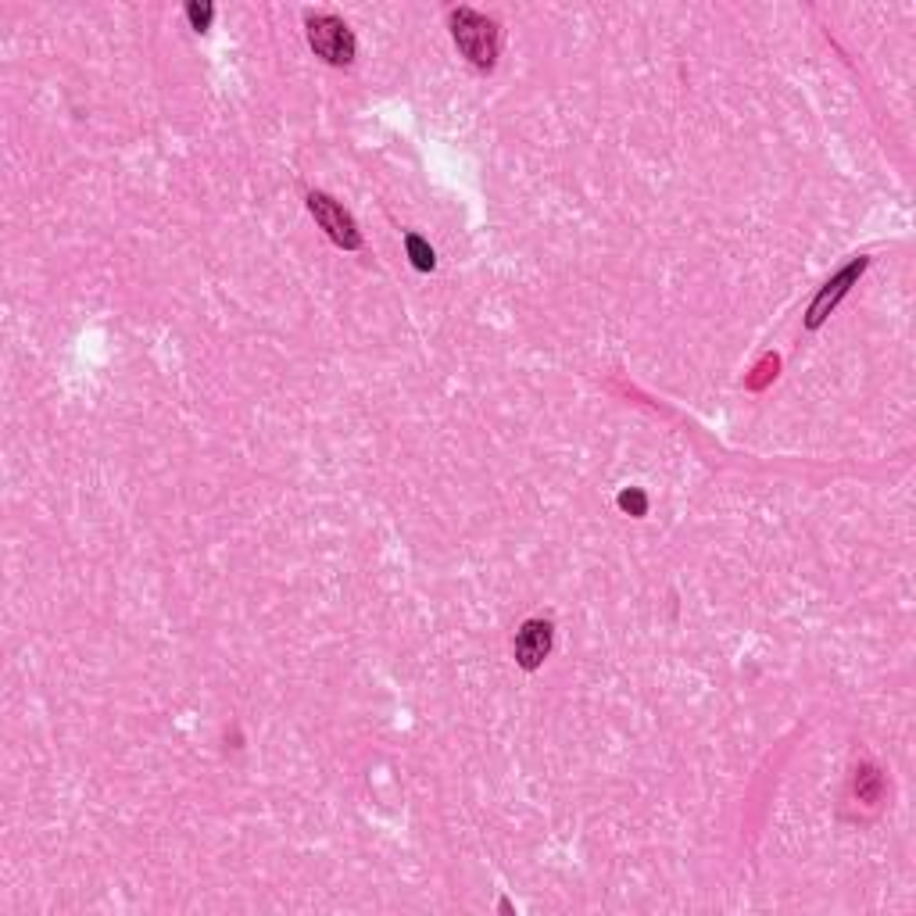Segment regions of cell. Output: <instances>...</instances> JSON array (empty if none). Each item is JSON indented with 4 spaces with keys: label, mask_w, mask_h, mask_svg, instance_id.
Here are the masks:
<instances>
[{
    "label": "cell",
    "mask_w": 916,
    "mask_h": 916,
    "mask_svg": "<svg viewBox=\"0 0 916 916\" xmlns=\"http://www.w3.org/2000/svg\"><path fill=\"white\" fill-rule=\"evenodd\" d=\"M451 36H455L458 51L469 58V65L494 68L498 47H501V33H498V26H494V18L480 15V11H473V8H458V11H451Z\"/></svg>",
    "instance_id": "1"
},
{
    "label": "cell",
    "mask_w": 916,
    "mask_h": 916,
    "mask_svg": "<svg viewBox=\"0 0 916 916\" xmlns=\"http://www.w3.org/2000/svg\"><path fill=\"white\" fill-rule=\"evenodd\" d=\"M308 29V43L312 51L326 61V65H351L355 61V33L348 29V22H340L337 15H308L305 22Z\"/></svg>",
    "instance_id": "2"
},
{
    "label": "cell",
    "mask_w": 916,
    "mask_h": 916,
    "mask_svg": "<svg viewBox=\"0 0 916 916\" xmlns=\"http://www.w3.org/2000/svg\"><path fill=\"white\" fill-rule=\"evenodd\" d=\"M308 212L315 215V222L326 229V237L333 240L337 247H344V251H358L362 247V233H358V222L351 219V212H344V204H337L330 194H323V190H312V194L305 197Z\"/></svg>",
    "instance_id": "3"
},
{
    "label": "cell",
    "mask_w": 916,
    "mask_h": 916,
    "mask_svg": "<svg viewBox=\"0 0 916 916\" xmlns=\"http://www.w3.org/2000/svg\"><path fill=\"white\" fill-rule=\"evenodd\" d=\"M866 265H870V262H866V258L859 255V258H852V262L845 265V269H841L838 276H834V280L823 283V290L813 297V305H809V312H806V326H809V330H820V326L827 323V315H831L834 308H838L841 297L849 294L852 283H856L859 276L866 272Z\"/></svg>",
    "instance_id": "4"
},
{
    "label": "cell",
    "mask_w": 916,
    "mask_h": 916,
    "mask_svg": "<svg viewBox=\"0 0 916 916\" xmlns=\"http://www.w3.org/2000/svg\"><path fill=\"white\" fill-rule=\"evenodd\" d=\"M552 652V623L548 620H526L516 634V645H512V655L523 670L534 673L544 659Z\"/></svg>",
    "instance_id": "5"
},
{
    "label": "cell",
    "mask_w": 916,
    "mask_h": 916,
    "mask_svg": "<svg viewBox=\"0 0 916 916\" xmlns=\"http://www.w3.org/2000/svg\"><path fill=\"white\" fill-rule=\"evenodd\" d=\"M856 798L866 806H877L884 798V773L877 766H859L856 770Z\"/></svg>",
    "instance_id": "6"
},
{
    "label": "cell",
    "mask_w": 916,
    "mask_h": 916,
    "mask_svg": "<svg viewBox=\"0 0 916 916\" xmlns=\"http://www.w3.org/2000/svg\"><path fill=\"white\" fill-rule=\"evenodd\" d=\"M405 251H408V262L416 265L419 272H433V265H437V255H433V247L426 244L419 233H405Z\"/></svg>",
    "instance_id": "7"
},
{
    "label": "cell",
    "mask_w": 916,
    "mask_h": 916,
    "mask_svg": "<svg viewBox=\"0 0 916 916\" xmlns=\"http://www.w3.org/2000/svg\"><path fill=\"white\" fill-rule=\"evenodd\" d=\"M620 509L630 512V516H645L648 512V498L645 491H637V487H630V491L620 494Z\"/></svg>",
    "instance_id": "8"
},
{
    "label": "cell",
    "mask_w": 916,
    "mask_h": 916,
    "mask_svg": "<svg viewBox=\"0 0 916 916\" xmlns=\"http://www.w3.org/2000/svg\"><path fill=\"white\" fill-rule=\"evenodd\" d=\"M187 18H190V26H194L197 33H204V29L212 26L215 8L212 4H187Z\"/></svg>",
    "instance_id": "9"
},
{
    "label": "cell",
    "mask_w": 916,
    "mask_h": 916,
    "mask_svg": "<svg viewBox=\"0 0 916 916\" xmlns=\"http://www.w3.org/2000/svg\"><path fill=\"white\" fill-rule=\"evenodd\" d=\"M755 373H759V376H752V380H748V387H752V391H763L766 383H770L773 376H777V358H766V362L759 365Z\"/></svg>",
    "instance_id": "10"
}]
</instances>
